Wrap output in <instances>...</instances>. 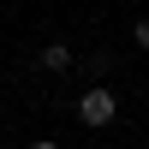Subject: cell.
<instances>
[{
    "label": "cell",
    "instance_id": "cell-2",
    "mask_svg": "<svg viewBox=\"0 0 149 149\" xmlns=\"http://www.w3.org/2000/svg\"><path fill=\"white\" fill-rule=\"evenodd\" d=\"M36 66H42V72H72V66H78V54H72L66 42H48L42 54H36Z\"/></svg>",
    "mask_w": 149,
    "mask_h": 149
},
{
    "label": "cell",
    "instance_id": "cell-1",
    "mask_svg": "<svg viewBox=\"0 0 149 149\" xmlns=\"http://www.w3.org/2000/svg\"><path fill=\"white\" fill-rule=\"evenodd\" d=\"M113 113H119V95L107 90V84H90V90L78 95V119L90 131H102V125H113Z\"/></svg>",
    "mask_w": 149,
    "mask_h": 149
},
{
    "label": "cell",
    "instance_id": "cell-3",
    "mask_svg": "<svg viewBox=\"0 0 149 149\" xmlns=\"http://www.w3.org/2000/svg\"><path fill=\"white\" fill-rule=\"evenodd\" d=\"M131 36H137V48H149V18H137V24H131Z\"/></svg>",
    "mask_w": 149,
    "mask_h": 149
},
{
    "label": "cell",
    "instance_id": "cell-4",
    "mask_svg": "<svg viewBox=\"0 0 149 149\" xmlns=\"http://www.w3.org/2000/svg\"><path fill=\"white\" fill-rule=\"evenodd\" d=\"M30 149H60V143H54V137H42V143H30Z\"/></svg>",
    "mask_w": 149,
    "mask_h": 149
}]
</instances>
